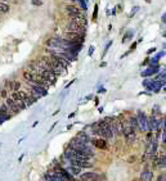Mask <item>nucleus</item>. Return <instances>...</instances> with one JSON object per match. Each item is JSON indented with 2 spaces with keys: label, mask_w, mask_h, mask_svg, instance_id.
Masks as SVG:
<instances>
[{
  "label": "nucleus",
  "mask_w": 166,
  "mask_h": 181,
  "mask_svg": "<svg viewBox=\"0 0 166 181\" xmlns=\"http://www.w3.org/2000/svg\"><path fill=\"white\" fill-rule=\"evenodd\" d=\"M26 84H27V86H28V89L31 90L39 99H40L41 96H46V95H48V89H45V87L39 86V85H35V84H31V82H26Z\"/></svg>",
  "instance_id": "nucleus-1"
},
{
  "label": "nucleus",
  "mask_w": 166,
  "mask_h": 181,
  "mask_svg": "<svg viewBox=\"0 0 166 181\" xmlns=\"http://www.w3.org/2000/svg\"><path fill=\"white\" fill-rule=\"evenodd\" d=\"M67 31H70V32H76V34H80L85 36V31H87V27L84 26H79V24L73 23V22H68L67 23Z\"/></svg>",
  "instance_id": "nucleus-2"
},
{
  "label": "nucleus",
  "mask_w": 166,
  "mask_h": 181,
  "mask_svg": "<svg viewBox=\"0 0 166 181\" xmlns=\"http://www.w3.org/2000/svg\"><path fill=\"white\" fill-rule=\"evenodd\" d=\"M137 121H138V127L140 131H147V117L144 114V112L139 110L138 112V116H137Z\"/></svg>",
  "instance_id": "nucleus-3"
},
{
  "label": "nucleus",
  "mask_w": 166,
  "mask_h": 181,
  "mask_svg": "<svg viewBox=\"0 0 166 181\" xmlns=\"http://www.w3.org/2000/svg\"><path fill=\"white\" fill-rule=\"evenodd\" d=\"M70 20H71V22L79 24V26L87 27V18H85L81 13H80V14H76V16H70Z\"/></svg>",
  "instance_id": "nucleus-4"
},
{
  "label": "nucleus",
  "mask_w": 166,
  "mask_h": 181,
  "mask_svg": "<svg viewBox=\"0 0 166 181\" xmlns=\"http://www.w3.org/2000/svg\"><path fill=\"white\" fill-rule=\"evenodd\" d=\"M5 104H7V107L9 108V110L13 112L14 114H18V113L21 112V109L17 107V104L14 103V100H13V99H12L10 96H8L7 99H5Z\"/></svg>",
  "instance_id": "nucleus-5"
},
{
  "label": "nucleus",
  "mask_w": 166,
  "mask_h": 181,
  "mask_svg": "<svg viewBox=\"0 0 166 181\" xmlns=\"http://www.w3.org/2000/svg\"><path fill=\"white\" fill-rule=\"evenodd\" d=\"M91 144H93L94 147L99 148V149H107V141L106 139L103 138H97V139H91Z\"/></svg>",
  "instance_id": "nucleus-6"
},
{
  "label": "nucleus",
  "mask_w": 166,
  "mask_h": 181,
  "mask_svg": "<svg viewBox=\"0 0 166 181\" xmlns=\"http://www.w3.org/2000/svg\"><path fill=\"white\" fill-rule=\"evenodd\" d=\"M71 165L80 167L81 170H83V168H89V167L91 168V167H93V163H90L89 161H72Z\"/></svg>",
  "instance_id": "nucleus-7"
},
{
  "label": "nucleus",
  "mask_w": 166,
  "mask_h": 181,
  "mask_svg": "<svg viewBox=\"0 0 166 181\" xmlns=\"http://www.w3.org/2000/svg\"><path fill=\"white\" fill-rule=\"evenodd\" d=\"M152 179H153V172L149 170H144L140 175L139 181H152Z\"/></svg>",
  "instance_id": "nucleus-8"
},
{
  "label": "nucleus",
  "mask_w": 166,
  "mask_h": 181,
  "mask_svg": "<svg viewBox=\"0 0 166 181\" xmlns=\"http://www.w3.org/2000/svg\"><path fill=\"white\" fill-rule=\"evenodd\" d=\"M80 181H90L91 179H93L95 176V172L90 171V172H85V173H80Z\"/></svg>",
  "instance_id": "nucleus-9"
},
{
  "label": "nucleus",
  "mask_w": 166,
  "mask_h": 181,
  "mask_svg": "<svg viewBox=\"0 0 166 181\" xmlns=\"http://www.w3.org/2000/svg\"><path fill=\"white\" fill-rule=\"evenodd\" d=\"M66 12L68 13V16H76V14H80V9L76 8L75 5H67V7H66Z\"/></svg>",
  "instance_id": "nucleus-10"
},
{
  "label": "nucleus",
  "mask_w": 166,
  "mask_h": 181,
  "mask_svg": "<svg viewBox=\"0 0 166 181\" xmlns=\"http://www.w3.org/2000/svg\"><path fill=\"white\" fill-rule=\"evenodd\" d=\"M67 171H68L72 176H79L80 173H81V168L77 167V166H73V165H70V167L67 168Z\"/></svg>",
  "instance_id": "nucleus-11"
},
{
  "label": "nucleus",
  "mask_w": 166,
  "mask_h": 181,
  "mask_svg": "<svg viewBox=\"0 0 166 181\" xmlns=\"http://www.w3.org/2000/svg\"><path fill=\"white\" fill-rule=\"evenodd\" d=\"M135 139H137V135H135V132H130V134H127L125 136V140L127 144H133V143L135 141Z\"/></svg>",
  "instance_id": "nucleus-12"
},
{
  "label": "nucleus",
  "mask_w": 166,
  "mask_h": 181,
  "mask_svg": "<svg viewBox=\"0 0 166 181\" xmlns=\"http://www.w3.org/2000/svg\"><path fill=\"white\" fill-rule=\"evenodd\" d=\"M129 123H130V126L137 131V130H139V127H138V121H137V117H130V120H129Z\"/></svg>",
  "instance_id": "nucleus-13"
},
{
  "label": "nucleus",
  "mask_w": 166,
  "mask_h": 181,
  "mask_svg": "<svg viewBox=\"0 0 166 181\" xmlns=\"http://www.w3.org/2000/svg\"><path fill=\"white\" fill-rule=\"evenodd\" d=\"M165 162H166V157H165V154H162L157 161V166L160 168H165Z\"/></svg>",
  "instance_id": "nucleus-14"
},
{
  "label": "nucleus",
  "mask_w": 166,
  "mask_h": 181,
  "mask_svg": "<svg viewBox=\"0 0 166 181\" xmlns=\"http://www.w3.org/2000/svg\"><path fill=\"white\" fill-rule=\"evenodd\" d=\"M0 12H2V13H8V12H9L8 4H5V3H3V2H0Z\"/></svg>",
  "instance_id": "nucleus-15"
},
{
  "label": "nucleus",
  "mask_w": 166,
  "mask_h": 181,
  "mask_svg": "<svg viewBox=\"0 0 166 181\" xmlns=\"http://www.w3.org/2000/svg\"><path fill=\"white\" fill-rule=\"evenodd\" d=\"M104 179H106V176L104 175H101V173H95V176L91 179L90 181H104Z\"/></svg>",
  "instance_id": "nucleus-16"
},
{
  "label": "nucleus",
  "mask_w": 166,
  "mask_h": 181,
  "mask_svg": "<svg viewBox=\"0 0 166 181\" xmlns=\"http://www.w3.org/2000/svg\"><path fill=\"white\" fill-rule=\"evenodd\" d=\"M18 90H21V82L20 81H14L13 82V89H12V91H18Z\"/></svg>",
  "instance_id": "nucleus-17"
},
{
  "label": "nucleus",
  "mask_w": 166,
  "mask_h": 181,
  "mask_svg": "<svg viewBox=\"0 0 166 181\" xmlns=\"http://www.w3.org/2000/svg\"><path fill=\"white\" fill-rule=\"evenodd\" d=\"M5 86H7V89L9 91H12V89H13V81H7V82H5Z\"/></svg>",
  "instance_id": "nucleus-18"
},
{
  "label": "nucleus",
  "mask_w": 166,
  "mask_h": 181,
  "mask_svg": "<svg viewBox=\"0 0 166 181\" xmlns=\"http://www.w3.org/2000/svg\"><path fill=\"white\" fill-rule=\"evenodd\" d=\"M0 95H2V98L7 99V98H8V90H7V89H3L2 91H0Z\"/></svg>",
  "instance_id": "nucleus-19"
},
{
  "label": "nucleus",
  "mask_w": 166,
  "mask_h": 181,
  "mask_svg": "<svg viewBox=\"0 0 166 181\" xmlns=\"http://www.w3.org/2000/svg\"><path fill=\"white\" fill-rule=\"evenodd\" d=\"M31 3H32L34 5H36V7H40V5H42L41 0H31Z\"/></svg>",
  "instance_id": "nucleus-20"
},
{
  "label": "nucleus",
  "mask_w": 166,
  "mask_h": 181,
  "mask_svg": "<svg viewBox=\"0 0 166 181\" xmlns=\"http://www.w3.org/2000/svg\"><path fill=\"white\" fill-rule=\"evenodd\" d=\"M130 36H133V32H127V34H126L124 37H122V42H125L127 37H130Z\"/></svg>",
  "instance_id": "nucleus-21"
},
{
  "label": "nucleus",
  "mask_w": 166,
  "mask_h": 181,
  "mask_svg": "<svg viewBox=\"0 0 166 181\" xmlns=\"http://www.w3.org/2000/svg\"><path fill=\"white\" fill-rule=\"evenodd\" d=\"M111 45H112V41H111V42H108V44H107V46H106V49H104V53H103L104 55H106V54H107V50H108V49H109V46H111Z\"/></svg>",
  "instance_id": "nucleus-22"
},
{
  "label": "nucleus",
  "mask_w": 166,
  "mask_h": 181,
  "mask_svg": "<svg viewBox=\"0 0 166 181\" xmlns=\"http://www.w3.org/2000/svg\"><path fill=\"white\" fill-rule=\"evenodd\" d=\"M158 181H165V173H161L158 176Z\"/></svg>",
  "instance_id": "nucleus-23"
},
{
  "label": "nucleus",
  "mask_w": 166,
  "mask_h": 181,
  "mask_svg": "<svg viewBox=\"0 0 166 181\" xmlns=\"http://www.w3.org/2000/svg\"><path fill=\"white\" fill-rule=\"evenodd\" d=\"M135 48H137V42H134L133 45L130 46V52H133V50H135Z\"/></svg>",
  "instance_id": "nucleus-24"
},
{
  "label": "nucleus",
  "mask_w": 166,
  "mask_h": 181,
  "mask_svg": "<svg viewBox=\"0 0 166 181\" xmlns=\"http://www.w3.org/2000/svg\"><path fill=\"white\" fill-rule=\"evenodd\" d=\"M93 52H94V46H90V49H89V55H93Z\"/></svg>",
  "instance_id": "nucleus-25"
},
{
  "label": "nucleus",
  "mask_w": 166,
  "mask_h": 181,
  "mask_svg": "<svg viewBox=\"0 0 166 181\" xmlns=\"http://www.w3.org/2000/svg\"><path fill=\"white\" fill-rule=\"evenodd\" d=\"M97 13H98V5H95V10H94V16H93V18H94V20L97 18Z\"/></svg>",
  "instance_id": "nucleus-26"
},
{
  "label": "nucleus",
  "mask_w": 166,
  "mask_h": 181,
  "mask_svg": "<svg viewBox=\"0 0 166 181\" xmlns=\"http://www.w3.org/2000/svg\"><path fill=\"white\" fill-rule=\"evenodd\" d=\"M162 144H165V130H162Z\"/></svg>",
  "instance_id": "nucleus-27"
},
{
  "label": "nucleus",
  "mask_w": 166,
  "mask_h": 181,
  "mask_svg": "<svg viewBox=\"0 0 166 181\" xmlns=\"http://www.w3.org/2000/svg\"><path fill=\"white\" fill-rule=\"evenodd\" d=\"M153 52H156V49H155V48H152V49H149V50H148V54H151V53H153Z\"/></svg>",
  "instance_id": "nucleus-28"
},
{
  "label": "nucleus",
  "mask_w": 166,
  "mask_h": 181,
  "mask_svg": "<svg viewBox=\"0 0 166 181\" xmlns=\"http://www.w3.org/2000/svg\"><path fill=\"white\" fill-rule=\"evenodd\" d=\"M38 123H39V121H35L34 125H32V127H36V126H38Z\"/></svg>",
  "instance_id": "nucleus-29"
},
{
  "label": "nucleus",
  "mask_w": 166,
  "mask_h": 181,
  "mask_svg": "<svg viewBox=\"0 0 166 181\" xmlns=\"http://www.w3.org/2000/svg\"><path fill=\"white\" fill-rule=\"evenodd\" d=\"M165 18H166V14L164 13V14H162V22H165V21H166V20H165Z\"/></svg>",
  "instance_id": "nucleus-30"
},
{
  "label": "nucleus",
  "mask_w": 166,
  "mask_h": 181,
  "mask_svg": "<svg viewBox=\"0 0 166 181\" xmlns=\"http://www.w3.org/2000/svg\"><path fill=\"white\" fill-rule=\"evenodd\" d=\"M134 159H135L134 157H131V158H129V162H134Z\"/></svg>",
  "instance_id": "nucleus-31"
},
{
  "label": "nucleus",
  "mask_w": 166,
  "mask_h": 181,
  "mask_svg": "<svg viewBox=\"0 0 166 181\" xmlns=\"http://www.w3.org/2000/svg\"><path fill=\"white\" fill-rule=\"evenodd\" d=\"M133 181H139V179H134V180H133Z\"/></svg>",
  "instance_id": "nucleus-32"
},
{
  "label": "nucleus",
  "mask_w": 166,
  "mask_h": 181,
  "mask_svg": "<svg viewBox=\"0 0 166 181\" xmlns=\"http://www.w3.org/2000/svg\"><path fill=\"white\" fill-rule=\"evenodd\" d=\"M146 2H147V3H151V0H146Z\"/></svg>",
  "instance_id": "nucleus-33"
},
{
  "label": "nucleus",
  "mask_w": 166,
  "mask_h": 181,
  "mask_svg": "<svg viewBox=\"0 0 166 181\" xmlns=\"http://www.w3.org/2000/svg\"><path fill=\"white\" fill-rule=\"evenodd\" d=\"M0 2H7V0H0Z\"/></svg>",
  "instance_id": "nucleus-34"
},
{
  "label": "nucleus",
  "mask_w": 166,
  "mask_h": 181,
  "mask_svg": "<svg viewBox=\"0 0 166 181\" xmlns=\"http://www.w3.org/2000/svg\"><path fill=\"white\" fill-rule=\"evenodd\" d=\"M72 2H76V0H72Z\"/></svg>",
  "instance_id": "nucleus-35"
}]
</instances>
